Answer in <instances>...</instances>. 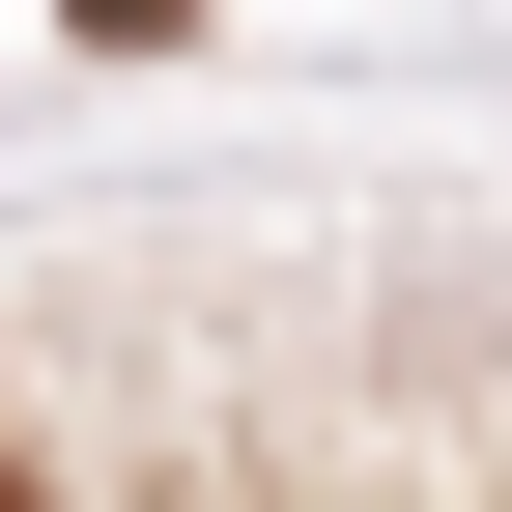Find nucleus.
I'll return each instance as SVG.
<instances>
[{"instance_id": "f257e3e1", "label": "nucleus", "mask_w": 512, "mask_h": 512, "mask_svg": "<svg viewBox=\"0 0 512 512\" xmlns=\"http://www.w3.org/2000/svg\"><path fill=\"white\" fill-rule=\"evenodd\" d=\"M86 29H171V0H86Z\"/></svg>"}, {"instance_id": "f03ea898", "label": "nucleus", "mask_w": 512, "mask_h": 512, "mask_svg": "<svg viewBox=\"0 0 512 512\" xmlns=\"http://www.w3.org/2000/svg\"><path fill=\"white\" fill-rule=\"evenodd\" d=\"M0 512H57V484H29V456H0Z\"/></svg>"}]
</instances>
